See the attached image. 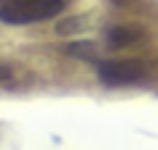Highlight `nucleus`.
Returning <instances> with one entry per match:
<instances>
[{
	"label": "nucleus",
	"instance_id": "obj_1",
	"mask_svg": "<svg viewBox=\"0 0 158 150\" xmlns=\"http://www.w3.org/2000/svg\"><path fill=\"white\" fill-rule=\"evenodd\" d=\"M66 11V0H0V21L11 27H27L56 19Z\"/></svg>",
	"mask_w": 158,
	"mask_h": 150
},
{
	"label": "nucleus",
	"instance_id": "obj_2",
	"mask_svg": "<svg viewBox=\"0 0 158 150\" xmlns=\"http://www.w3.org/2000/svg\"><path fill=\"white\" fill-rule=\"evenodd\" d=\"M98 77L106 87H132L148 79V66L140 58H108L98 61Z\"/></svg>",
	"mask_w": 158,
	"mask_h": 150
},
{
	"label": "nucleus",
	"instance_id": "obj_3",
	"mask_svg": "<svg viewBox=\"0 0 158 150\" xmlns=\"http://www.w3.org/2000/svg\"><path fill=\"white\" fill-rule=\"evenodd\" d=\"M140 37H142L140 29H135V27H113L106 34V45L111 50H118V48H127V45L137 42Z\"/></svg>",
	"mask_w": 158,
	"mask_h": 150
},
{
	"label": "nucleus",
	"instance_id": "obj_4",
	"mask_svg": "<svg viewBox=\"0 0 158 150\" xmlns=\"http://www.w3.org/2000/svg\"><path fill=\"white\" fill-rule=\"evenodd\" d=\"M66 53L74 58H85V61H95V45L92 42H69L66 45Z\"/></svg>",
	"mask_w": 158,
	"mask_h": 150
},
{
	"label": "nucleus",
	"instance_id": "obj_5",
	"mask_svg": "<svg viewBox=\"0 0 158 150\" xmlns=\"http://www.w3.org/2000/svg\"><path fill=\"white\" fill-rule=\"evenodd\" d=\"M11 79H13V69L8 66V63H3V61H0V84L11 82Z\"/></svg>",
	"mask_w": 158,
	"mask_h": 150
},
{
	"label": "nucleus",
	"instance_id": "obj_6",
	"mask_svg": "<svg viewBox=\"0 0 158 150\" xmlns=\"http://www.w3.org/2000/svg\"><path fill=\"white\" fill-rule=\"evenodd\" d=\"M111 3H116V6H124V3H127V0H111Z\"/></svg>",
	"mask_w": 158,
	"mask_h": 150
}]
</instances>
